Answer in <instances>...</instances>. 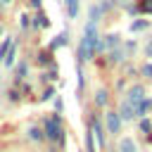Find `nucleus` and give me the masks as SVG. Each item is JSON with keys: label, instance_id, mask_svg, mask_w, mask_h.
I'll use <instances>...</instances> for the list:
<instances>
[{"label": "nucleus", "instance_id": "11", "mask_svg": "<svg viewBox=\"0 0 152 152\" xmlns=\"http://www.w3.org/2000/svg\"><path fill=\"white\" fill-rule=\"evenodd\" d=\"M28 133H31V138H33V140H40V138H43V135H40V131H38V128H31V131H28Z\"/></svg>", "mask_w": 152, "mask_h": 152}, {"label": "nucleus", "instance_id": "2", "mask_svg": "<svg viewBox=\"0 0 152 152\" xmlns=\"http://www.w3.org/2000/svg\"><path fill=\"white\" fill-rule=\"evenodd\" d=\"M142 95H145L142 86H133V88L128 90L126 102H124V107H121V116H124V119H131V116H133V112H135L138 104L142 102Z\"/></svg>", "mask_w": 152, "mask_h": 152}, {"label": "nucleus", "instance_id": "14", "mask_svg": "<svg viewBox=\"0 0 152 152\" xmlns=\"http://www.w3.org/2000/svg\"><path fill=\"white\" fill-rule=\"evenodd\" d=\"M62 43H64V36H57V40H55V43H52V48H59V45H62Z\"/></svg>", "mask_w": 152, "mask_h": 152}, {"label": "nucleus", "instance_id": "7", "mask_svg": "<svg viewBox=\"0 0 152 152\" xmlns=\"http://www.w3.org/2000/svg\"><path fill=\"white\" fill-rule=\"evenodd\" d=\"M2 62H5V64H7V66H10V64H12V62H14V43H12V45H10V50H7V55H5V59H2Z\"/></svg>", "mask_w": 152, "mask_h": 152}, {"label": "nucleus", "instance_id": "8", "mask_svg": "<svg viewBox=\"0 0 152 152\" xmlns=\"http://www.w3.org/2000/svg\"><path fill=\"white\" fill-rule=\"evenodd\" d=\"M66 5H69V14L76 17L78 14V0H66Z\"/></svg>", "mask_w": 152, "mask_h": 152}, {"label": "nucleus", "instance_id": "6", "mask_svg": "<svg viewBox=\"0 0 152 152\" xmlns=\"http://www.w3.org/2000/svg\"><path fill=\"white\" fill-rule=\"evenodd\" d=\"M119 152H135V142H133L131 138H124V140L119 142Z\"/></svg>", "mask_w": 152, "mask_h": 152}, {"label": "nucleus", "instance_id": "4", "mask_svg": "<svg viewBox=\"0 0 152 152\" xmlns=\"http://www.w3.org/2000/svg\"><path fill=\"white\" fill-rule=\"evenodd\" d=\"M107 128H109V133H119V114L116 112L107 114Z\"/></svg>", "mask_w": 152, "mask_h": 152}, {"label": "nucleus", "instance_id": "19", "mask_svg": "<svg viewBox=\"0 0 152 152\" xmlns=\"http://www.w3.org/2000/svg\"><path fill=\"white\" fill-rule=\"evenodd\" d=\"M147 55H150V57H152V43H150V45H147Z\"/></svg>", "mask_w": 152, "mask_h": 152}, {"label": "nucleus", "instance_id": "17", "mask_svg": "<svg viewBox=\"0 0 152 152\" xmlns=\"http://www.w3.org/2000/svg\"><path fill=\"white\" fill-rule=\"evenodd\" d=\"M140 128H142V131H150L152 126H150V121H142V124H140Z\"/></svg>", "mask_w": 152, "mask_h": 152}, {"label": "nucleus", "instance_id": "20", "mask_svg": "<svg viewBox=\"0 0 152 152\" xmlns=\"http://www.w3.org/2000/svg\"><path fill=\"white\" fill-rule=\"evenodd\" d=\"M5 2H12V0H5Z\"/></svg>", "mask_w": 152, "mask_h": 152}, {"label": "nucleus", "instance_id": "10", "mask_svg": "<svg viewBox=\"0 0 152 152\" xmlns=\"http://www.w3.org/2000/svg\"><path fill=\"white\" fill-rule=\"evenodd\" d=\"M36 19H38V21H36L38 26H48V17H43V14H38Z\"/></svg>", "mask_w": 152, "mask_h": 152}, {"label": "nucleus", "instance_id": "3", "mask_svg": "<svg viewBox=\"0 0 152 152\" xmlns=\"http://www.w3.org/2000/svg\"><path fill=\"white\" fill-rule=\"evenodd\" d=\"M45 133H48V138H50V140H57L59 145H64V135H62V128H59V121H57L55 116L45 121Z\"/></svg>", "mask_w": 152, "mask_h": 152}, {"label": "nucleus", "instance_id": "9", "mask_svg": "<svg viewBox=\"0 0 152 152\" xmlns=\"http://www.w3.org/2000/svg\"><path fill=\"white\" fill-rule=\"evenodd\" d=\"M104 100H107V93H104V90H97V95H95V102H97V104H104Z\"/></svg>", "mask_w": 152, "mask_h": 152}, {"label": "nucleus", "instance_id": "15", "mask_svg": "<svg viewBox=\"0 0 152 152\" xmlns=\"http://www.w3.org/2000/svg\"><path fill=\"white\" fill-rule=\"evenodd\" d=\"M142 10H145V12H152V0H145V5H142Z\"/></svg>", "mask_w": 152, "mask_h": 152}, {"label": "nucleus", "instance_id": "5", "mask_svg": "<svg viewBox=\"0 0 152 152\" xmlns=\"http://www.w3.org/2000/svg\"><path fill=\"white\" fill-rule=\"evenodd\" d=\"M90 131H93V138H95L97 147H104V135H102V128H100V124H97V121H93Z\"/></svg>", "mask_w": 152, "mask_h": 152}, {"label": "nucleus", "instance_id": "12", "mask_svg": "<svg viewBox=\"0 0 152 152\" xmlns=\"http://www.w3.org/2000/svg\"><path fill=\"white\" fill-rule=\"evenodd\" d=\"M145 26H147V21H145V19H142V21H135V24H133V31H138V28H145Z\"/></svg>", "mask_w": 152, "mask_h": 152}, {"label": "nucleus", "instance_id": "13", "mask_svg": "<svg viewBox=\"0 0 152 152\" xmlns=\"http://www.w3.org/2000/svg\"><path fill=\"white\" fill-rule=\"evenodd\" d=\"M142 74H145V76H152V64H145V66H142Z\"/></svg>", "mask_w": 152, "mask_h": 152}, {"label": "nucleus", "instance_id": "16", "mask_svg": "<svg viewBox=\"0 0 152 152\" xmlns=\"http://www.w3.org/2000/svg\"><path fill=\"white\" fill-rule=\"evenodd\" d=\"M52 95H55V90H52V88H48V90H45V95H43V97H45V100H48V97H52Z\"/></svg>", "mask_w": 152, "mask_h": 152}, {"label": "nucleus", "instance_id": "1", "mask_svg": "<svg viewBox=\"0 0 152 152\" xmlns=\"http://www.w3.org/2000/svg\"><path fill=\"white\" fill-rule=\"evenodd\" d=\"M95 26H97L95 19H90L88 26H86V33H83V40H81V52H78L81 59H90L95 48H97V28Z\"/></svg>", "mask_w": 152, "mask_h": 152}, {"label": "nucleus", "instance_id": "18", "mask_svg": "<svg viewBox=\"0 0 152 152\" xmlns=\"http://www.w3.org/2000/svg\"><path fill=\"white\" fill-rule=\"evenodd\" d=\"M31 5L33 7H40V0H31Z\"/></svg>", "mask_w": 152, "mask_h": 152}]
</instances>
